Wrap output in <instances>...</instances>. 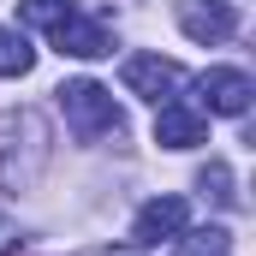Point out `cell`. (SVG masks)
Instances as JSON below:
<instances>
[{"label": "cell", "instance_id": "5", "mask_svg": "<svg viewBox=\"0 0 256 256\" xmlns=\"http://www.w3.org/2000/svg\"><path fill=\"white\" fill-rule=\"evenodd\" d=\"M179 30L202 48H214L238 30V12H232V0H179Z\"/></svg>", "mask_w": 256, "mask_h": 256}, {"label": "cell", "instance_id": "3", "mask_svg": "<svg viewBox=\"0 0 256 256\" xmlns=\"http://www.w3.org/2000/svg\"><path fill=\"white\" fill-rule=\"evenodd\" d=\"M185 226H191V202H185V196H149V202L137 208V220H131V244L143 250V244L179 238Z\"/></svg>", "mask_w": 256, "mask_h": 256}, {"label": "cell", "instance_id": "7", "mask_svg": "<svg viewBox=\"0 0 256 256\" xmlns=\"http://www.w3.org/2000/svg\"><path fill=\"white\" fill-rule=\"evenodd\" d=\"M54 36V48L72 54V60H102V54H114V36H108V24H96V18H84V12H72L66 24L48 30Z\"/></svg>", "mask_w": 256, "mask_h": 256}, {"label": "cell", "instance_id": "1", "mask_svg": "<svg viewBox=\"0 0 256 256\" xmlns=\"http://www.w3.org/2000/svg\"><path fill=\"white\" fill-rule=\"evenodd\" d=\"M54 96H60V114H66V126H72L78 143H96V137H120L126 131V114L114 108V90H102L96 78H72Z\"/></svg>", "mask_w": 256, "mask_h": 256}, {"label": "cell", "instance_id": "12", "mask_svg": "<svg viewBox=\"0 0 256 256\" xmlns=\"http://www.w3.org/2000/svg\"><path fill=\"white\" fill-rule=\"evenodd\" d=\"M12 244H18V226H12V220L0 214V250H12Z\"/></svg>", "mask_w": 256, "mask_h": 256}, {"label": "cell", "instance_id": "11", "mask_svg": "<svg viewBox=\"0 0 256 256\" xmlns=\"http://www.w3.org/2000/svg\"><path fill=\"white\" fill-rule=\"evenodd\" d=\"M196 185H202V191H208V196H220V202H232V173H226V167H220V161H208V167H202V179H196Z\"/></svg>", "mask_w": 256, "mask_h": 256}, {"label": "cell", "instance_id": "8", "mask_svg": "<svg viewBox=\"0 0 256 256\" xmlns=\"http://www.w3.org/2000/svg\"><path fill=\"white\" fill-rule=\"evenodd\" d=\"M173 256H232V232L226 226H185L179 238H173Z\"/></svg>", "mask_w": 256, "mask_h": 256}, {"label": "cell", "instance_id": "4", "mask_svg": "<svg viewBox=\"0 0 256 256\" xmlns=\"http://www.w3.org/2000/svg\"><path fill=\"white\" fill-rule=\"evenodd\" d=\"M120 78H126L131 96H143V102H173V90L185 84L179 60H161V54H131Z\"/></svg>", "mask_w": 256, "mask_h": 256}, {"label": "cell", "instance_id": "9", "mask_svg": "<svg viewBox=\"0 0 256 256\" xmlns=\"http://www.w3.org/2000/svg\"><path fill=\"white\" fill-rule=\"evenodd\" d=\"M78 12V0H18V24H30V30H54Z\"/></svg>", "mask_w": 256, "mask_h": 256}, {"label": "cell", "instance_id": "6", "mask_svg": "<svg viewBox=\"0 0 256 256\" xmlns=\"http://www.w3.org/2000/svg\"><path fill=\"white\" fill-rule=\"evenodd\" d=\"M155 143H161V149H196V143H208V120H202V108L161 102V114H155Z\"/></svg>", "mask_w": 256, "mask_h": 256}, {"label": "cell", "instance_id": "10", "mask_svg": "<svg viewBox=\"0 0 256 256\" xmlns=\"http://www.w3.org/2000/svg\"><path fill=\"white\" fill-rule=\"evenodd\" d=\"M36 66V48L24 30H0V78H24Z\"/></svg>", "mask_w": 256, "mask_h": 256}, {"label": "cell", "instance_id": "2", "mask_svg": "<svg viewBox=\"0 0 256 256\" xmlns=\"http://www.w3.org/2000/svg\"><path fill=\"white\" fill-rule=\"evenodd\" d=\"M196 96H202V108H208V114L238 120V114L250 108L256 84H250V72H238V66H208V72L196 78Z\"/></svg>", "mask_w": 256, "mask_h": 256}, {"label": "cell", "instance_id": "13", "mask_svg": "<svg viewBox=\"0 0 256 256\" xmlns=\"http://www.w3.org/2000/svg\"><path fill=\"white\" fill-rule=\"evenodd\" d=\"M90 256H143L137 244H108V250H90Z\"/></svg>", "mask_w": 256, "mask_h": 256}]
</instances>
